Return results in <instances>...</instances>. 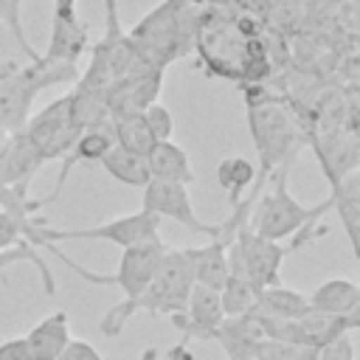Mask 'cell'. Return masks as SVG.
<instances>
[{
    "label": "cell",
    "mask_w": 360,
    "mask_h": 360,
    "mask_svg": "<svg viewBox=\"0 0 360 360\" xmlns=\"http://www.w3.org/2000/svg\"><path fill=\"white\" fill-rule=\"evenodd\" d=\"M22 132L34 146V152L42 158V163L62 160L82 132L70 118V96L65 93L51 104H45L39 112H34L22 127Z\"/></svg>",
    "instance_id": "cell-10"
},
{
    "label": "cell",
    "mask_w": 360,
    "mask_h": 360,
    "mask_svg": "<svg viewBox=\"0 0 360 360\" xmlns=\"http://www.w3.org/2000/svg\"><path fill=\"white\" fill-rule=\"evenodd\" d=\"M17 68H20V62H14V59H0V82H3L6 76H11Z\"/></svg>",
    "instance_id": "cell-35"
},
{
    "label": "cell",
    "mask_w": 360,
    "mask_h": 360,
    "mask_svg": "<svg viewBox=\"0 0 360 360\" xmlns=\"http://www.w3.org/2000/svg\"><path fill=\"white\" fill-rule=\"evenodd\" d=\"M222 304L219 292L202 284H194L188 292V304L180 315H172V323L180 329L183 343L188 340H211L222 323Z\"/></svg>",
    "instance_id": "cell-13"
},
{
    "label": "cell",
    "mask_w": 360,
    "mask_h": 360,
    "mask_svg": "<svg viewBox=\"0 0 360 360\" xmlns=\"http://www.w3.org/2000/svg\"><path fill=\"white\" fill-rule=\"evenodd\" d=\"M248 129L253 135V146L259 155V169H256L259 180H267L281 163L295 160V155L307 141L292 112H287L276 98L259 107H248Z\"/></svg>",
    "instance_id": "cell-6"
},
{
    "label": "cell",
    "mask_w": 360,
    "mask_h": 360,
    "mask_svg": "<svg viewBox=\"0 0 360 360\" xmlns=\"http://www.w3.org/2000/svg\"><path fill=\"white\" fill-rule=\"evenodd\" d=\"M56 360H104V357L98 354V349H96V346H90V343H84V340H73V338H70V343L65 346V352H62Z\"/></svg>",
    "instance_id": "cell-33"
},
{
    "label": "cell",
    "mask_w": 360,
    "mask_h": 360,
    "mask_svg": "<svg viewBox=\"0 0 360 360\" xmlns=\"http://www.w3.org/2000/svg\"><path fill=\"white\" fill-rule=\"evenodd\" d=\"M217 183L225 188L228 200H231V208H236L245 194L250 191V186L256 183V166L248 160V158H225L219 166H217Z\"/></svg>",
    "instance_id": "cell-25"
},
{
    "label": "cell",
    "mask_w": 360,
    "mask_h": 360,
    "mask_svg": "<svg viewBox=\"0 0 360 360\" xmlns=\"http://www.w3.org/2000/svg\"><path fill=\"white\" fill-rule=\"evenodd\" d=\"M315 360H354V340L352 335H340L326 346L315 349Z\"/></svg>",
    "instance_id": "cell-32"
},
{
    "label": "cell",
    "mask_w": 360,
    "mask_h": 360,
    "mask_svg": "<svg viewBox=\"0 0 360 360\" xmlns=\"http://www.w3.org/2000/svg\"><path fill=\"white\" fill-rule=\"evenodd\" d=\"M292 163L295 160H287L270 174L273 177V191L259 194V200H256V205L248 217L250 222L245 225L250 233H256L262 239H270V242H281V239H290L292 233H298L304 225L321 222L323 214L332 211L329 197L318 205H304L301 200L292 197V191L287 188V174H290Z\"/></svg>",
    "instance_id": "cell-4"
},
{
    "label": "cell",
    "mask_w": 360,
    "mask_h": 360,
    "mask_svg": "<svg viewBox=\"0 0 360 360\" xmlns=\"http://www.w3.org/2000/svg\"><path fill=\"white\" fill-rule=\"evenodd\" d=\"M318 155L321 172L329 180V188L338 186L349 172H357V135L352 127H340L332 132H312L307 135Z\"/></svg>",
    "instance_id": "cell-14"
},
{
    "label": "cell",
    "mask_w": 360,
    "mask_h": 360,
    "mask_svg": "<svg viewBox=\"0 0 360 360\" xmlns=\"http://www.w3.org/2000/svg\"><path fill=\"white\" fill-rule=\"evenodd\" d=\"M321 236H326V225L312 222V225H304L298 233H292V236H290V239H292L290 245L262 239V236L250 233L248 228H239V233H236V239H233V242H236V250H239L242 267H245V273H248V278H250L253 290L259 292V290H264V287L281 284V281H278L281 262H284L290 253H295V250H301V248L312 245V242H315V239H321Z\"/></svg>",
    "instance_id": "cell-7"
},
{
    "label": "cell",
    "mask_w": 360,
    "mask_h": 360,
    "mask_svg": "<svg viewBox=\"0 0 360 360\" xmlns=\"http://www.w3.org/2000/svg\"><path fill=\"white\" fill-rule=\"evenodd\" d=\"M225 352L228 360H250L256 346L262 340H267V332L259 321V315L253 309L242 312V315H233V318H222L217 335H214Z\"/></svg>",
    "instance_id": "cell-16"
},
{
    "label": "cell",
    "mask_w": 360,
    "mask_h": 360,
    "mask_svg": "<svg viewBox=\"0 0 360 360\" xmlns=\"http://www.w3.org/2000/svg\"><path fill=\"white\" fill-rule=\"evenodd\" d=\"M309 309L323 312V315H357L360 312V287L349 278H329L315 287V292L307 295Z\"/></svg>",
    "instance_id": "cell-22"
},
{
    "label": "cell",
    "mask_w": 360,
    "mask_h": 360,
    "mask_svg": "<svg viewBox=\"0 0 360 360\" xmlns=\"http://www.w3.org/2000/svg\"><path fill=\"white\" fill-rule=\"evenodd\" d=\"M231 245L233 242H225V239L214 236L202 248H183V253L191 264L194 284H202V287H211V290L219 292V287L228 276V248Z\"/></svg>",
    "instance_id": "cell-19"
},
{
    "label": "cell",
    "mask_w": 360,
    "mask_h": 360,
    "mask_svg": "<svg viewBox=\"0 0 360 360\" xmlns=\"http://www.w3.org/2000/svg\"><path fill=\"white\" fill-rule=\"evenodd\" d=\"M112 146H115V138H112V124H110V118H107V121H98V124L87 127V129H82L79 138L73 141L70 152L62 158L56 186H53V191L45 197V202H53V200L62 194V188H65V183H68V174H70L76 166L101 160Z\"/></svg>",
    "instance_id": "cell-15"
},
{
    "label": "cell",
    "mask_w": 360,
    "mask_h": 360,
    "mask_svg": "<svg viewBox=\"0 0 360 360\" xmlns=\"http://www.w3.org/2000/svg\"><path fill=\"white\" fill-rule=\"evenodd\" d=\"M20 8H22V0H0V25H6L11 31V37L17 39V45L25 51V56L31 62L39 59V51L28 42L25 31H22V17H20Z\"/></svg>",
    "instance_id": "cell-29"
},
{
    "label": "cell",
    "mask_w": 360,
    "mask_h": 360,
    "mask_svg": "<svg viewBox=\"0 0 360 360\" xmlns=\"http://www.w3.org/2000/svg\"><path fill=\"white\" fill-rule=\"evenodd\" d=\"M141 360H158V349H143Z\"/></svg>",
    "instance_id": "cell-36"
},
{
    "label": "cell",
    "mask_w": 360,
    "mask_h": 360,
    "mask_svg": "<svg viewBox=\"0 0 360 360\" xmlns=\"http://www.w3.org/2000/svg\"><path fill=\"white\" fill-rule=\"evenodd\" d=\"M143 158H146V169H149L152 180H172V183H183V186L197 183L188 152L183 146H177L174 141H155V146Z\"/></svg>",
    "instance_id": "cell-18"
},
{
    "label": "cell",
    "mask_w": 360,
    "mask_h": 360,
    "mask_svg": "<svg viewBox=\"0 0 360 360\" xmlns=\"http://www.w3.org/2000/svg\"><path fill=\"white\" fill-rule=\"evenodd\" d=\"M42 158L28 143L25 132H11L0 152V186H31L34 174L39 172Z\"/></svg>",
    "instance_id": "cell-17"
},
{
    "label": "cell",
    "mask_w": 360,
    "mask_h": 360,
    "mask_svg": "<svg viewBox=\"0 0 360 360\" xmlns=\"http://www.w3.org/2000/svg\"><path fill=\"white\" fill-rule=\"evenodd\" d=\"M141 115H143V121H146V127H149V132H152V138H155V141H172L174 118H172V112H169L160 101L149 104Z\"/></svg>",
    "instance_id": "cell-30"
},
{
    "label": "cell",
    "mask_w": 360,
    "mask_h": 360,
    "mask_svg": "<svg viewBox=\"0 0 360 360\" xmlns=\"http://www.w3.org/2000/svg\"><path fill=\"white\" fill-rule=\"evenodd\" d=\"M79 79V65L68 62H45L37 59L31 65L17 68L11 76L0 82V129L3 132H20L28 118L34 98L56 84H76Z\"/></svg>",
    "instance_id": "cell-5"
},
{
    "label": "cell",
    "mask_w": 360,
    "mask_h": 360,
    "mask_svg": "<svg viewBox=\"0 0 360 360\" xmlns=\"http://www.w3.org/2000/svg\"><path fill=\"white\" fill-rule=\"evenodd\" d=\"M34 222H39V219L22 222V219H17V217L0 211V250L17 248V245H28V242H25V231H28Z\"/></svg>",
    "instance_id": "cell-31"
},
{
    "label": "cell",
    "mask_w": 360,
    "mask_h": 360,
    "mask_svg": "<svg viewBox=\"0 0 360 360\" xmlns=\"http://www.w3.org/2000/svg\"><path fill=\"white\" fill-rule=\"evenodd\" d=\"M98 163L104 166V172H107L112 180H118V183H124V186H129V188H143V186L152 180V177H149V169H146V158L132 155V152L118 149V146H112Z\"/></svg>",
    "instance_id": "cell-24"
},
{
    "label": "cell",
    "mask_w": 360,
    "mask_h": 360,
    "mask_svg": "<svg viewBox=\"0 0 360 360\" xmlns=\"http://www.w3.org/2000/svg\"><path fill=\"white\" fill-rule=\"evenodd\" d=\"M194 287V276H191V264L183 253V248H169L155 270V276L149 278L146 290L141 292V298L135 301V312L143 309L152 318L158 315H180L188 304V292Z\"/></svg>",
    "instance_id": "cell-9"
},
{
    "label": "cell",
    "mask_w": 360,
    "mask_h": 360,
    "mask_svg": "<svg viewBox=\"0 0 360 360\" xmlns=\"http://www.w3.org/2000/svg\"><path fill=\"white\" fill-rule=\"evenodd\" d=\"M253 309H259L262 315L276 318V321H295V318H301V315L309 312V301L298 290L273 284V287H264V290L256 292Z\"/></svg>",
    "instance_id": "cell-23"
},
{
    "label": "cell",
    "mask_w": 360,
    "mask_h": 360,
    "mask_svg": "<svg viewBox=\"0 0 360 360\" xmlns=\"http://www.w3.org/2000/svg\"><path fill=\"white\" fill-rule=\"evenodd\" d=\"M87 48H90V31L79 17L76 0H53L51 39H48L45 53H39V59L79 65V59L87 53Z\"/></svg>",
    "instance_id": "cell-12"
},
{
    "label": "cell",
    "mask_w": 360,
    "mask_h": 360,
    "mask_svg": "<svg viewBox=\"0 0 360 360\" xmlns=\"http://www.w3.org/2000/svg\"><path fill=\"white\" fill-rule=\"evenodd\" d=\"M143 197H141V208L155 214L158 219H174L177 225L188 228L191 233H202L208 239H214L219 233V222L211 225V222H202L194 211V202L188 197V186L183 183H172V180H149L143 188Z\"/></svg>",
    "instance_id": "cell-11"
},
{
    "label": "cell",
    "mask_w": 360,
    "mask_h": 360,
    "mask_svg": "<svg viewBox=\"0 0 360 360\" xmlns=\"http://www.w3.org/2000/svg\"><path fill=\"white\" fill-rule=\"evenodd\" d=\"M329 200L346 231L352 253L360 256V172H349L343 180H338V186L329 188Z\"/></svg>",
    "instance_id": "cell-20"
},
{
    "label": "cell",
    "mask_w": 360,
    "mask_h": 360,
    "mask_svg": "<svg viewBox=\"0 0 360 360\" xmlns=\"http://www.w3.org/2000/svg\"><path fill=\"white\" fill-rule=\"evenodd\" d=\"M45 250H51L59 262H65L76 276H82V278L90 281V284H115V287H121V292H124L121 304H115L112 309H107V315L101 318V332H104L107 338H115V335L124 332L127 321L135 315V301H138L141 292L146 290V284H149V278L155 276V270H158L163 253L169 250V245H166L163 239H152V242H143V245H135V248H124V250H121L118 270H115V273H107V276L82 267V264L73 262L68 253H62L56 245H48Z\"/></svg>",
    "instance_id": "cell-2"
},
{
    "label": "cell",
    "mask_w": 360,
    "mask_h": 360,
    "mask_svg": "<svg viewBox=\"0 0 360 360\" xmlns=\"http://www.w3.org/2000/svg\"><path fill=\"white\" fill-rule=\"evenodd\" d=\"M20 262H31V264L39 270V278H42V287H45L48 295L56 292V278H53L51 267L45 264L42 253H39L34 245H17V248L0 250V270H8V267H14V264H20Z\"/></svg>",
    "instance_id": "cell-27"
},
{
    "label": "cell",
    "mask_w": 360,
    "mask_h": 360,
    "mask_svg": "<svg viewBox=\"0 0 360 360\" xmlns=\"http://www.w3.org/2000/svg\"><path fill=\"white\" fill-rule=\"evenodd\" d=\"M25 343L31 349L34 360H56L65 346L70 343V318L65 309H56L51 315H45L37 326H31V332L25 335Z\"/></svg>",
    "instance_id": "cell-21"
},
{
    "label": "cell",
    "mask_w": 360,
    "mask_h": 360,
    "mask_svg": "<svg viewBox=\"0 0 360 360\" xmlns=\"http://www.w3.org/2000/svg\"><path fill=\"white\" fill-rule=\"evenodd\" d=\"M197 25H200V11L194 3L163 0L129 31V39L149 65L166 70V65H172L174 59L186 56L194 48Z\"/></svg>",
    "instance_id": "cell-3"
},
{
    "label": "cell",
    "mask_w": 360,
    "mask_h": 360,
    "mask_svg": "<svg viewBox=\"0 0 360 360\" xmlns=\"http://www.w3.org/2000/svg\"><path fill=\"white\" fill-rule=\"evenodd\" d=\"M6 138H8V132L0 129V152H3V146H6Z\"/></svg>",
    "instance_id": "cell-37"
},
{
    "label": "cell",
    "mask_w": 360,
    "mask_h": 360,
    "mask_svg": "<svg viewBox=\"0 0 360 360\" xmlns=\"http://www.w3.org/2000/svg\"><path fill=\"white\" fill-rule=\"evenodd\" d=\"M194 48L205 73L211 76L233 82H259L270 70V59L262 39L248 37L233 20H225L217 11H200Z\"/></svg>",
    "instance_id": "cell-1"
},
{
    "label": "cell",
    "mask_w": 360,
    "mask_h": 360,
    "mask_svg": "<svg viewBox=\"0 0 360 360\" xmlns=\"http://www.w3.org/2000/svg\"><path fill=\"white\" fill-rule=\"evenodd\" d=\"M112 138H115V146L118 149H127L132 155H146L152 146H155V138L143 121L141 112H129V115H121V118H112Z\"/></svg>",
    "instance_id": "cell-26"
},
{
    "label": "cell",
    "mask_w": 360,
    "mask_h": 360,
    "mask_svg": "<svg viewBox=\"0 0 360 360\" xmlns=\"http://www.w3.org/2000/svg\"><path fill=\"white\" fill-rule=\"evenodd\" d=\"M250 360H315V349L290 343V340H262Z\"/></svg>",
    "instance_id": "cell-28"
},
{
    "label": "cell",
    "mask_w": 360,
    "mask_h": 360,
    "mask_svg": "<svg viewBox=\"0 0 360 360\" xmlns=\"http://www.w3.org/2000/svg\"><path fill=\"white\" fill-rule=\"evenodd\" d=\"M158 231H160V219L141 208L135 214H127V217H118V219H110V222H101V225H90V228H51V225H42L37 231L34 245L39 250V248H48V245H56V242H70V239H104V242H112L124 250V248H135V245L160 239Z\"/></svg>",
    "instance_id": "cell-8"
},
{
    "label": "cell",
    "mask_w": 360,
    "mask_h": 360,
    "mask_svg": "<svg viewBox=\"0 0 360 360\" xmlns=\"http://www.w3.org/2000/svg\"><path fill=\"white\" fill-rule=\"evenodd\" d=\"M0 360H34V357H31L25 338H11V340L0 343Z\"/></svg>",
    "instance_id": "cell-34"
}]
</instances>
